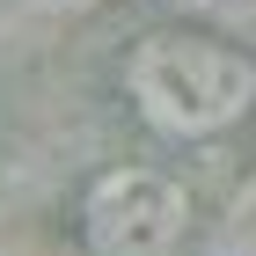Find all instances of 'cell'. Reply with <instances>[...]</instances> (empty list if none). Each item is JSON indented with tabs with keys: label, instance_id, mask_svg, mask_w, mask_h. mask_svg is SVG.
Returning <instances> with one entry per match:
<instances>
[{
	"label": "cell",
	"instance_id": "6da1fadb",
	"mask_svg": "<svg viewBox=\"0 0 256 256\" xmlns=\"http://www.w3.org/2000/svg\"><path fill=\"white\" fill-rule=\"evenodd\" d=\"M124 102L146 132L198 146V139H227L242 118H256V52H242L220 30H146L124 52Z\"/></svg>",
	"mask_w": 256,
	"mask_h": 256
},
{
	"label": "cell",
	"instance_id": "7a4b0ae2",
	"mask_svg": "<svg viewBox=\"0 0 256 256\" xmlns=\"http://www.w3.org/2000/svg\"><path fill=\"white\" fill-rule=\"evenodd\" d=\"M190 190H183L168 168H146V161H118L88 176L74 205V234L88 256H176L190 234Z\"/></svg>",
	"mask_w": 256,
	"mask_h": 256
}]
</instances>
